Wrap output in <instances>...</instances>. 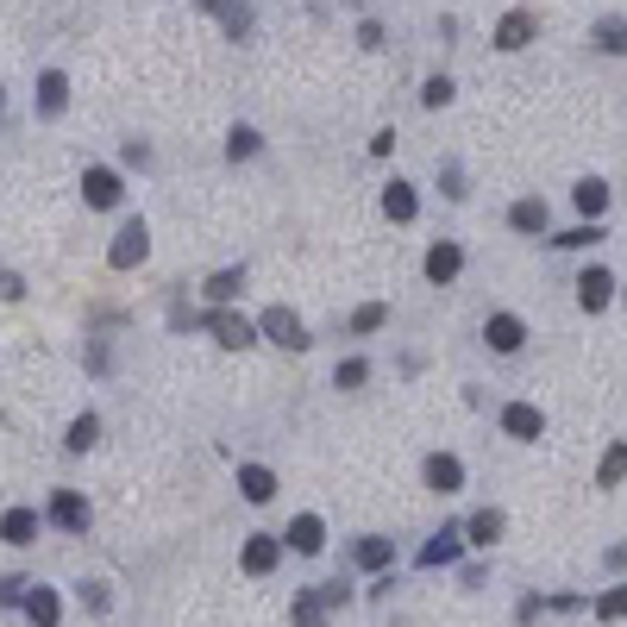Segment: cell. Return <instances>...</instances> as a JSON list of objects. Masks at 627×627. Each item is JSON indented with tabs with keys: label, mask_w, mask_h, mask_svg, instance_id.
<instances>
[{
	"label": "cell",
	"mask_w": 627,
	"mask_h": 627,
	"mask_svg": "<svg viewBox=\"0 0 627 627\" xmlns=\"http://www.w3.org/2000/svg\"><path fill=\"white\" fill-rule=\"evenodd\" d=\"M151 258V226L145 220H126L120 232H113V245H107V264L113 270H132V264H145Z\"/></svg>",
	"instance_id": "obj_1"
},
{
	"label": "cell",
	"mask_w": 627,
	"mask_h": 627,
	"mask_svg": "<svg viewBox=\"0 0 627 627\" xmlns=\"http://www.w3.org/2000/svg\"><path fill=\"white\" fill-rule=\"evenodd\" d=\"M258 327H264L276 345H283V352H301V345H308V327H301V320H295L289 308H270V314L258 320Z\"/></svg>",
	"instance_id": "obj_2"
},
{
	"label": "cell",
	"mask_w": 627,
	"mask_h": 627,
	"mask_svg": "<svg viewBox=\"0 0 627 627\" xmlns=\"http://www.w3.org/2000/svg\"><path fill=\"white\" fill-rule=\"evenodd\" d=\"M207 327H214V339L226 345V352H245V345H251V339H258V327H251V320H245V314H226V308H220L214 320H207Z\"/></svg>",
	"instance_id": "obj_3"
},
{
	"label": "cell",
	"mask_w": 627,
	"mask_h": 627,
	"mask_svg": "<svg viewBox=\"0 0 627 627\" xmlns=\"http://www.w3.org/2000/svg\"><path fill=\"white\" fill-rule=\"evenodd\" d=\"M609 295H615L609 270H584V276H577V301H584V314H602V308H609Z\"/></svg>",
	"instance_id": "obj_4"
},
{
	"label": "cell",
	"mask_w": 627,
	"mask_h": 627,
	"mask_svg": "<svg viewBox=\"0 0 627 627\" xmlns=\"http://www.w3.org/2000/svg\"><path fill=\"white\" fill-rule=\"evenodd\" d=\"M82 195H88V207H120V176H113V170H88L82 176Z\"/></svg>",
	"instance_id": "obj_5"
},
{
	"label": "cell",
	"mask_w": 627,
	"mask_h": 627,
	"mask_svg": "<svg viewBox=\"0 0 627 627\" xmlns=\"http://www.w3.org/2000/svg\"><path fill=\"white\" fill-rule=\"evenodd\" d=\"M483 339H490L496 352H521V345H527V327H521L515 314H490V327H483Z\"/></svg>",
	"instance_id": "obj_6"
},
{
	"label": "cell",
	"mask_w": 627,
	"mask_h": 627,
	"mask_svg": "<svg viewBox=\"0 0 627 627\" xmlns=\"http://www.w3.org/2000/svg\"><path fill=\"white\" fill-rule=\"evenodd\" d=\"M502 427L515 433V439H540L546 433V414L533 408V402H515V408H502Z\"/></svg>",
	"instance_id": "obj_7"
},
{
	"label": "cell",
	"mask_w": 627,
	"mask_h": 627,
	"mask_svg": "<svg viewBox=\"0 0 627 627\" xmlns=\"http://www.w3.org/2000/svg\"><path fill=\"white\" fill-rule=\"evenodd\" d=\"M51 521L69 527V533H82V527H88V502H82L76 490H57V496H51Z\"/></svg>",
	"instance_id": "obj_8"
},
{
	"label": "cell",
	"mask_w": 627,
	"mask_h": 627,
	"mask_svg": "<svg viewBox=\"0 0 627 627\" xmlns=\"http://www.w3.org/2000/svg\"><path fill=\"white\" fill-rule=\"evenodd\" d=\"M63 107H69V82L57 76V69H44V76H38V113H44V120H57Z\"/></svg>",
	"instance_id": "obj_9"
},
{
	"label": "cell",
	"mask_w": 627,
	"mask_h": 627,
	"mask_svg": "<svg viewBox=\"0 0 627 627\" xmlns=\"http://www.w3.org/2000/svg\"><path fill=\"white\" fill-rule=\"evenodd\" d=\"M427 483H433L439 496H452L458 483H464V464H458L452 452H433V458H427Z\"/></svg>",
	"instance_id": "obj_10"
},
{
	"label": "cell",
	"mask_w": 627,
	"mask_h": 627,
	"mask_svg": "<svg viewBox=\"0 0 627 627\" xmlns=\"http://www.w3.org/2000/svg\"><path fill=\"white\" fill-rule=\"evenodd\" d=\"M458 270H464V251H458L452 239H439V245L427 251V276H433V283H452Z\"/></svg>",
	"instance_id": "obj_11"
},
{
	"label": "cell",
	"mask_w": 627,
	"mask_h": 627,
	"mask_svg": "<svg viewBox=\"0 0 627 627\" xmlns=\"http://www.w3.org/2000/svg\"><path fill=\"white\" fill-rule=\"evenodd\" d=\"M0 540H7V546H32L38 540V515H32V508H13V515L0 521Z\"/></svg>",
	"instance_id": "obj_12"
},
{
	"label": "cell",
	"mask_w": 627,
	"mask_h": 627,
	"mask_svg": "<svg viewBox=\"0 0 627 627\" xmlns=\"http://www.w3.org/2000/svg\"><path fill=\"white\" fill-rule=\"evenodd\" d=\"M276 559H283V546H276V540H270V533H258V540H251V546H245V571H251V577H264V571H276Z\"/></svg>",
	"instance_id": "obj_13"
},
{
	"label": "cell",
	"mask_w": 627,
	"mask_h": 627,
	"mask_svg": "<svg viewBox=\"0 0 627 627\" xmlns=\"http://www.w3.org/2000/svg\"><path fill=\"white\" fill-rule=\"evenodd\" d=\"M289 546H295V552H320V546H327V527H320V515H295Z\"/></svg>",
	"instance_id": "obj_14"
},
{
	"label": "cell",
	"mask_w": 627,
	"mask_h": 627,
	"mask_svg": "<svg viewBox=\"0 0 627 627\" xmlns=\"http://www.w3.org/2000/svg\"><path fill=\"white\" fill-rule=\"evenodd\" d=\"M458 546H464V533H458V527H439V533H433V546L421 552V565H452V559H458Z\"/></svg>",
	"instance_id": "obj_15"
},
{
	"label": "cell",
	"mask_w": 627,
	"mask_h": 627,
	"mask_svg": "<svg viewBox=\"0 0 627 627\" xmlns=\"http://www.w3.org/2000/svg\"><path fill=\"white\" fill-rule=\"evenodd\" d=\"M239 490H245V502H270V496H276V477L264 471V464H245V471H239Z\"/></svg>",
	"instance_id": "obj_16"
},
{
	"label": "cell",
	"mask_w": 627,
	"mask_h": 627,
	"mask_svg": "<svg viewBox=\"0 0 627 627\" xmlns=\"http://www.w3.org/2000/svg\"><path fill=\"white\" fill-rule=\"evenodd\" d=\"M527 38H533V13H508L502 26H496V44H502V51H521Z\"/></svg>",
	"instance_id": "obj_17"
},
{
	"label": "cell",
	"mask_w": 627,
	"mask_h": 627,
	"mask_svg": "<svg viewBox=\"0 0 627 627\" xmlns=\"http://www.w3.org/2000/svg\"><path fill=\"white\" fill-rule=\"evenodd\" d=\"M327 609H333V596L327 590H308V596L295 602V627H320V621H327Z\"/></svg>",
	"instance_id": "obj_18"
},
{
	"label": "cell",
	"mask_w": 627,
	"mask_h": 627,
	"mask_svg": "<svg viewBox=\"0 0 627 627\" xmlns=\"http://www.w3.org/2000/svg\"><path fill=\"white\" fill-rule=\"evenodd\" d=\"M414 207H421V201H414L408 182H389V189H383V214L389 220H414Z\"/></svg>",
	"instance_id": "obj_19"
},
{
	"label": "cell",
	"mask_w": 627,
	"mask_h": 627,
	"mask_svg": "<svg viewBox=\"0 0 627 627\" xmlns=\"http://www.w3.org/2000/svg\"><path fill=\"white\" fill-rule=\"evenodd\" d=\"M26 615H32L38 627H57V615H63V609H57V596H51V590H44V584H38V590L26 596Z\"/></svg>",
	"instance_id": "obj_20"
},
{
	"label": "cell",
	"mask_w": 627,
	"mask_h": 627,
	"mask_svg": "<svg viewBox=\"0 0 627 627\" xmlns=\"http://www.w3.org/2000/svg\"><path fill=\"white\" fill-rule=\"evenodd\" d=\"M571 201H577V207H584V214L596 220V214H602V207H609V189H602V182L590 176V182H577V189H571Z\"/></svg>",
	"instance_id": "obj_21"
},
{
	"label": "cell",
	"mask_w": 627,
	"mask_h": 627,
	"mask_svg": "<svg viewBox=\"0 0 627 627\" xmlns=\"http://www.w3.org/2000/svg\"><path fill=\"white\" fill-rule=\"evenodd\" d=\"M515 232H546V201H515Z\"/></svg>",
	"instance_id": "obj_22"
},
{
	"label": "cell",
	"mask_w": 627,
	"mask_h": 627,
	"mask_svg": "<svg viewBox=\"0 0 627 627\" xmlns=\"http://www.w3.org/2000/svg\"><path fill=\"white\" fill-rule=\"evenodd\" d=\"M239 289H245V276H239V270H214V276H207V301H232Z\"/></svg>",
	"instance_id": "obj_23"
},
{
	"label": "cell",
	"mask_w": 627,
	"mask_h": 627,
	"mask_svg": "<svg viewBox=\"0 0 627 627\" xmlns=\"http://www.w3.org/2000/svg\"><path fill=\"white\" fill-rule=\"evenodd\" d=\"M464 533H471V546H490L496 533H502V515H496V508H483V515H471V527H464Z\"/></svg>",
	"instance_id": "obj_24"
},
{
	"label": "cell",
	"mask_w": 627,
	"mask_h": 627,
	"mask_svg": "<svg viewBox=\"0 0 627 627\" xmlns=\"http://www.w3.org/2000/svg\"><path fill=\"white\" fill-rule=\"evenodd\" d=\"M627 477V446H609V458H602V471H596V483L602 490H615V483Z\"/></svg>",
	"instance_id": "obj_25"
},
{
	"label": "cell",
	"mask_w": 627,
	"mask_h": 627,
	"mask_svg": "<svg viewBox=\"0 0 627 627\" xmlns=\"http://www.w3.org/2000/svg\"><path fill=\"white\" fill-rule=\"evenodd\" d=\"M95 439H101V421H95V414H82V421L69 427V439H63V446H69V452H88Z\"/></svg>",
	"instance_id": "obj_26"
},
{
	"label": "cell",
	"mask_w": 627,
	"mask_h": 627,
	"mask_svg": "<svg viewBox=\"0 0 627 627\" xmlns=\"http://www.w3.org/2000/svg\"><path fill=\"white\" fill-rule=\"evenodd\" d=\"M226 157H232V164H239V157H258V132H251V126H232Z\"/></svg>",
	"instance_id": "obj_27"
},
{
	"label": "cell",
	"mask_w": 627,
	"mask_h": 627,
	"mask_svg": "<svg viewBox=\"0 0 627 627\" xmlns=\"http://www.w3.org/2000/svg\"><path fill=\"white\" fill-rule=\"evenodd\" d=\"M389 559H396V552H389V540H364V546H358V565H364V571H383Z\"/></svg>",
	"instance_id": "obj_28"
},
{
	"label": "cell",
	"mask_w": 627,
	"mask_h": 627,
	"mask_svg": "<svg viewBox=\"0 0 627 627\" xmlns=\"http://www.w3.org/2000/svg\"><path fill=\"white\" fill-rule=\"evenodd\" d=\"M596 615H602V621H627V584H615L609 596H602V602H596Z\"/></svg>",
	"instance_id": "obj_29"
},
{
	"label": "cell",
	"mask_w": 627,
	"mask_h": 627,
	"mask_svg": "<svg viewBox=\"0 0 627 627\" xmlns=\"http://www.w3.org/2000/svg\"><path fill=\"white\" fill-rule=\"evenodd\" d=\"M383 320H389V308H383V301H364V308L352 314V327H358V333H377Z\"/></svg>",
	"instance_id": "obj_30"
},
{
	"label": "cell",
	"mask_w": 627,
	"mask_h": 627,
	"mask_svg": "<svg viewBox=\"0 0 627 627\" xmlns=\"http://www.w3.org/2000/svg\"><path fill=\"white\" fill-rule=\"evenodd\" d=\"M364 377H370V364H364V358H345V364L333 370V383H339V389H358Z\"/></svg>",
	"instance_id": "obj_31"
},
{
	"label": "cell",
	"mask_w": 627,
	"mask_h": 627,
	"mask_svg": "<svg viewBox=\"0 0 627 627\" xmlns=\"http://www.w3.org/2000/svg\"><path fill=\"white\" fill-rule=\"evenodd\" d=\"M596 44H602V51H627V26H621V19H609V26H596Z\"/></svg>",
	"instance_id": "obj_32"
},
{
	"label": "cell",
	"mask_w": 627,
	"mask_h": 627,
	"mask_svg": "<svg viewBox=\"0 0 627 627\" xmlns=\"http://www.w3.org/2000/svg\"><path fill=\"white\" fill-rule=\"evenodd\" d=\"M421 101H427V107H446V101H452V82H446V76H433Z\"/></svg>",
	"instance_id": "obj_33"
},
{
	"label": "cell",
	"mask_w": 627,
	"mask_h": 627,
	"mask_svg": "<svg viewBox=\"0 0 627 627\" xmlns=\"http://www.w3.org/2000/svg\"><path fill=\"white\" fill-rule=\"evenodd\" d=\"M602 239V226H577V232H565V239H552V245H596Z\"/></svg>",
	"instance_id": "obj_34"
},
{
	"label": "cell",
	"mask_w": 627,
	"mask_h": 627,
	"mask_svg": "<svg viewBox=\"0 0 627 627\" xmlns=\"http://www.w3.org/2000/svg\"><path fill=\"white\" fill-rule=\"evenodd\" d=\"M13 295H26V283H19L13 270H0V301H13Z\"/></svg>",
	"instance_id": "obj_35"
},
{
	"label": "cell",
	"mask_w": 627,
	"mask_h": 627,
	"mask_svg": "<svg viewBox=\"0 0 627 627\" xmlns=\"http://www.w3.org/2000/svg\"><path fill=\"white\" fill-rule=\"evenodd\" d=\"M26 596V584H19V577H0V602H19Z\"/></svg>",
	"instance_id": "obj_36"
},
{
	"label": "cell",
	"mask_w": 627,
	"mask_h": 627,
	"mask_svg": "<svg viewBox=\"0 0 627 627\" xmlns=\"http://www.w3.org/2000/svg\"><path fill=\"white\" fill-rule=\"evenodd\" d=\"M0 107H7V95H0Z\"/></svg>",
	"instance_id": "obj_37"
}]
</instances>
